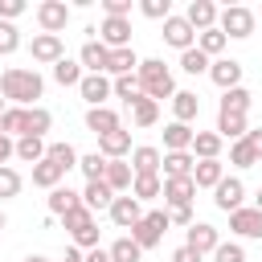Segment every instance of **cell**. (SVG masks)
I'll return each instance as SVG.
<instances>
[{"label":"cell","mask_w":262,"mask_h":262,"mask_svg":"<svg viewBox=\"0 0 262 262\" xmlns=\"http://www.w3.org/2000/svg\"><path fill=\"white\" fill-rule=\"evenodd\" d=\"M0 94L4 102L12 106H37V98L45 94V78L37 70H20V66H8L0 74Z\"/></svg>","instance_id":"cell-1"},{"label":"cell","mask_w":262,"mask_h":262,"mask_svg":"<svg viewBox=\"0 0 262 262\" xmlns=\"http://www.w3.org/2000/svg\"><path fill=\"white\" fill-rule=\"evenodd\" d=\"M135 78H139V90H143L151 102L176 98V82H172V70H168L160 57H143V61H139V70H135Z\"/></svg>","instance_id":"cell-2"},{"label":"cell","mask_w":262,"mask_h":262,"mask_svg":"<svg viewBox=\"0 0 262 262\" xmlns=\"http://www.w3.org/2000/svg\"><path fill=\"white\" fill-rule=\"evenodd\" d=\"M168 225H172V217H168V209H156V213H143V221H139V225H131V242H135L139 250H156V246L164 242V233H168Z\"/></svg>","instance_id":"cell-3"},{"label":"cell","mask_w":262,"mask_h":262,"mask_svg":"<svg viewBox=\"0 0 262 262\" xmlns=\"http://www.w3.org/2000/svg\"><path fill=\"white\" fill-rule=\"evenodd\" d=\"M217 29H221L225 37H233V41H246V37L254 33V12H250L246 4H229V8H221Z\"/></svg>","instance_id":"cell-4"},{"label":"cell","mask_w":262,"mask_h":262,"mask_svg":"<svg viewBox=\"0 0 262 262\" xmlns=\"http://www.w3.org/2000/svg\"><path fill=\"white\" fill-rule=\"evenodd\" d=\"M37 25H41V33L61 37V29L70 25V4L66 0H41L37 4Z\"/></svg>","instance_id":"cell-5"},{"label":"cell","mask_w":262,"mask_h":262,"mask_svg":"<svg viewBox=\"0 0 262 262\" xmlns=\"http://www.w3.org/2000/svg\"><path fill=\"white\" fill-rule=\"evenodd\" d=\"M98 41H102L106 49H131V20H127V16H102Z\"/></svg>","instance_id":"cell-6"},{"label":"cell","mask_w":262,"mask_h":262,"mask_svg":"<svg viewBox=\"0 0 262 262\" xmlns=\"http://www.w3.org/2000/svg\"><path fill=\"white\" fill-rule=\"evenodd\" d=\"M213 205H217L221 213H237V209H246V184H242L237 176H225V180L213 188Z\"/></svg>","instance_id":"cell-7"},{"label":"cell","mask_w":262,"mask_h":262,"mask_svg":"<svg viewBox=\"0 0 262 262\" xmlns=\"http://www.w3.org/2000/svg\"><path fill=\"white\" fill-rule=\"evenodd\" d=\"M29 53H33V61H41V66H57V61L66 57V41L53 37V33H37L33 45H29Z\"/></svg>","instance_id":"cell-8"},{"label":"cell","mask_w":262,"mask_h":262,"mask_svg":"<svg viewBox=\"0 0 262 262\" xmlns=\"http://www.w3.org/2000/svg\"><path fill=\"white\" fill-rule=\"evenodd\" d=\"M106 213H111V221H115L119 229H131V225H139V221H143V205H139V201H135L131 192H123V196H115Z\"/></svg>","instance_id":"cell-9"},{"label":"cell","mask_w":262,"mask_h":262,"mask_svg":"<svg viewBox=\"0 0 262 262\" xmlns=\"http://www.w3.org/2000/svg\"><path fill=\"white\" fill-rule=\"evenodd\" d=\"M164 41H168L172 49H180V53H184V49H192V45H196V29H192L184 16H176V12H172V16L164 20Z\"/></svg>","instance_id":"cell-10"},{"label":"cell","mask_w":262,"mask_h":262,"mask_svg":"<svg viewBox=\"0 0 262 262\" xmlns=\"http://www.w3.org/2000/svg\"><path fill=\"white\" fill-rule=\"evenodd\" d=\"M78 61L86 74H106V61H111V49L98 41V37H86L82 49H78Z\"/></svg>","instance_id":"cell-11"},{"label":"cell","mask_w":262,"mask_h":262,"mask_svg":"<svg viewBox=\"0 0 262 262\" xmlns=\"http://www.w3.org/2000/svg\"><path fill=\"white\" fill-rule=\"evenodd\" d=\"M78 94L86 98V106H106V98L115 94V82L106 74H86L82 86H78Z\"/></svg>","instance_id":"cell-12"},{"label":"cell","mask_w":262,"mask_h":262,"mask_svg":"<svg viewBox=\"0 0 262 262\" xmlns=\"http://www.w3.org/2000/svg\"><path fill=\"white\" fill-rule=\"evenodd\" d=\"M184 246H192V250L205 258V254H213V250L221 246V233H217L209 221H192V225H188V237H184Z\"/></svg>","instance_id":"cell-13"},{"label":"cell","mask_w":262,"mask_h":262,"mask_svg":"<svg viewBox=\"0 0 262 262\" xmlns=\"http://www.w3.org/2000/svg\"><path fill=\"white\" fill-rule=\"evenodd\" d=\"M229 229H233L237 237H254V242H262V213H258L254 205H246V209L229 213Z\"/></svg>","instance_id":"cell-14"},{"label":"cell","mask_w":262,"mask_h":262,"mask_svg":"<svg viewBox=\"0 0 262 262\" xmlns=\"http://www.w3.org/2000/svg\"><path fill=\"white\" fill-rule=\"evenodd\" d=\"M217 16H221V8H217L213 0H192V4L184 8V20H188L196 33H205V29H217Z\"/></svg>","instance_id":"cell-15"},{"label":"cell","mask_w":262,"mask_h":262,"mask_svg":"<svg viewBox=\"0 0 262 262\" xmlns=\"http://www.w3.org/2000/svg\"><path fill=\"white\" fill-rule=\"evenodd\" d=\"M209 78H213V86H221V94H225V90L242 86V61H233V57H217V61L209 66Z\"/></svg>","instance_id":"cell-16"},{"label":"cell","mask_w":262,"mask_h":262,"mask_svg":"<svg viewBox=\"0 0 262 262\" xmlns=\"http://www.w3.org/2000/svg\"><path fill=\"white\" fill-rule=\"evenodd\" d=\"M192 196H196V180H192V176H176V180H164V205H168V209L192 205Z\"/></svg>","instance_id":"cell-17"},{"label":"cell","mask_w":262,"mask_h":262,"mask_svg":"<svg viewBox=\"0 0 262 262\" xmlns=\"http://www.w3.org/2000/svg\"><path fill=\"white\" fill-rule=\"evenodd\" d=\"M160 164H164V151L160 147H131V172L135 176H160Z\"/></svg>","instance_id":"cell-18"},{"label":"cell","mask_w":262,"mask_h":262,"mask_svg":"<svg viewBox=\"0 0 262 262\" xmlns=\"http://www.w3.org/2000/svg\"><path fill=\"white\" fill-rule=\"evenodd\" d=\"M192 139H196V131L188 127V123H168L164 127V151H192Z\"/></svg>","instance_id":"cell-19"},{"label":"cell","mask_w":262,"mask_h":262,"mask_svg":"<svg viewBox=\"0 0 262 262\" xmlns=\"http://www.w3.org/2000/svg\"><path fill=\"white\" fill-rule=\"evenodd\" d=\"M98 151L106 156V160H123L127 151H131V131H106V135H98Z\"/></svg>","instance_id":"cell-20"},{"label":"cell","mask_w":262,"mask_h":262,"mask_svg":"<svg viewBox=\"0 0 262 262\" xmlns=\"http://www.w3.org/2000/svg\"><path fill=\"white\" fill-rule=\"evenodd\" d=\"M164 180H176V176H192L196 168V156L192 151H164Z\"/></svg>","instance_id":"cell-21"},{"label":"cell","mask_w":262,"mask_h":262,"mask_svg":"<svg viewBox=\"0 0 262 262\" xmlns=\"http://www.w3.org/2000/svg\"><path fill=\"white\" fill-rule=\"evenodd\" d=\"M111 201H115V192H111V184H106V180H86V188H82V205H86L90 213L111 209Z\"/></svg>","instance_id":"cell-22"},{"label":"cell","mask_w":262,"mask_h":262,"mask_svg":"<svg viewBox=\"0 0 262 262\" xmlns=\"http://www.w3.org/2000/svg\"><path fill=\"white\" fill-rule=\"evenodd\" d=\"M45 205H49L53 217H66V213H74V209L82 205V192H74L70 184H61V188H53V192L45 196Z\"/></svg>","instance_id":"cell-23"},{"label":"cell","mask_w":262,"mask_h":262,"mask_svg":"<svg viewBox=\"0 0 262 262\" xmlns=\"http://www.w3.org/2000/svg\"><path fill=\"white\" fill-rule=\"evenodd\" d=\"M123 123H119V115L111 111V106H90L86 111V131H94V135H106V131H119Z\"/></svg>","instance_id":"cell-24"},{"label":"cell","mask_w":262,"mask_h":262,"mask_svg":"<svg viewBox=\"0 0 262 262\" xmlns=\"http://www.w3.org/2000/svg\"><path fill=\"white\" fill-rule=\"evenodd\" d=\"M102 180L111 184V192H115V196H123V192H131V180H135V172H131V164H123V160H111Z\"/></svg>","instance_id":"cell-25"},{"label":"cell","mask_w":262,"mask_h":262,"mask_svg":"<svg viewBox=\"0 0 262 262\" xmlns=\"http://www.w3.org/2000/svg\"><path fill=\"white\" fill-rule=\"evenodd\" d=\"M192 180H196V188H217V184L225 180V164H221V160H196Z\"/></svg>","instance_id":"cell-26"},{"label":"cell","mask_w":262,"mask_h":262,"mask_svg":"<svg viewBox=\"0 0 262 262\" xmlns=\"http://www.w3.org/2000/svg\"><path fill=\"white\" fill-rule=\"evenodd\" d=\"M139 70V57L135 49H111V61H106V78H127Z\"/></svg>","instance_id":"cell-27"},{"label":"cell","mask_w":262,"mask_h":262,"mask_svg":"<svg viewBox=\"0 0 262 262\" xmlns=\"http://www.w3.org/2000/svg\"><path fill=\"white\" fill-rule=\"evenodd\" d=\"M172 115H176V123H188V127H192V119L201 115V98H196L192 90H176V98H172Z\"/></svg>","instance_id":"cell-28"},{"label":"cell","mask_w":262,"mask_h":262,"mask_svg":"<svg viewBox=\"0 0 262 262\" xmlns=\"http://www.w3.org/2000/svg\"><path fill=\"white\" fill-rule=\"evenodd\" d=\"M246 131H250V119H246V115L217 111V135H221V139H246Z\"/></svg>","instance_id":"cell-29"},{"label":"cell","mask_w":262,"mask_h":262,"mask_svg":"<svg viewBox=\"0 0 262 262\" xmlns=\"http://www.w3.org/2000/svg\"><path fill=\"white\" fill-rule=\"evenodd\" d=\"M221 147H225V139L217 131H196V139H192V156L196 160H221Z\"/></svg>","instance_id":"cell-30"},{"label":"cell","mask_w":262,"mask_h":262,"mask_svg":"<svg viewBox=\"0 0 262 262\" xmlns=\"http://www.w3.org/2000/svg\"><path fill=\"white\" fill-rule=\"evenodd\" d=\"M0 131H4L8 139H12V135L20 139V135L29 131V106H8V111L0 115Z\"/></svg>","instance_id":"cell-31"},{"label":"cell","mask_w":262,"mask_h":262,"mask_svg":"<svg viewBox=\"0 0 262 262\" xmlns=\"http://www.w3.org/2000/svg\"><path fill=\"white\" fill-rule=\"evenodd\" d=\"M82 78H86V70H82V61H74V57H61V61L53 66V82H57V86H82Z\"/></svg>","instance_id":"cell-32"},{"label":"cell","mask_w":262,"mask_h":262,"mask_svg":"<svg viewBox=\"0 0 262 262\" xmlns=\"http://www.w3.org/2000/svg\"><path fill=\"white\" fill-rule=\"evenodd\" d=\"M45 151H49V143L37 139V135H20L16 139V160H25V164H41Z\"/></svg>","instance_id":"cell-33"},{"label":"cell","mask_w":262,"mask_h":262,"mask_svg":"<svg viewBox=\"0 0 262 262\" xmlns=\"http://www.w3.org/2000/svg\"><path fill=\"white\" fill-rule=\"evenodd\" d=\"M45 160L49 164H57L61 172H70V168H78V151H74V143H66V139H57V143H49V151H45Z\"/></svg>","instance_id":"cell-34"},{"label":"cell","mask_w":262,"mask_h":262,"mask_svg":"<svg viewBox=\"0 0 262 262\" xmlns=\"http://www.w3.org/2000/svg\"><path fill=\"white\" fill-rule=\"evenodd\" d=\"M61 180H66V172L57 168V164H49V160H41V164H33V184L37 188H61Z\"/></svg>","instance_id":"cell-35"},{"label":"cell","mask_w":262,"mask_h":262,"mask_svg":"<svg viewBox=\"0 0 262 262\" xmlns=\"http://www.w3.org/2000/svg\"><path fill=\"white\" fill-rule=\"evenodd\" d=\"M131 196H135L139 205L164 196V176H135V180H131Z\"/></svg>","instance_id":"cell-36"},{"label":"cell","mask_w":262,"mask_h":262,"mask_svg":"<svg viewBox=\"0 0 262 262\" xmlns=\"http://www.w3.org/2000/svg\"><path fill=\"white\" fill-rule=\"evenodd\" d=\"M225 45H229V37H225L221 29H205V33H196V49H201L205 57H213V61L221 57V49H225Z\"/></svg>","instance_id":"cell-37"},{"label":"cell","mask_w":262,"mask_h":262,"mask_svg":"<svg viewBox=\"0 0 262 262\" xmlns=\"http://www.w3.org/2000/svg\"><path fill=\"white\" fill-rule=\"evenodd\" d=\"M156 119H160V102H151L147 94H139V98L131 102V123H135V127H151Z\"/></svg>","instance_id":"cell-38"},{"label":"cell","mask_w":262,"mask_h":262,"mask_svg":"<svg viewBox=\"0 0 262 262\" xmlns=\"http://www.w3.org/2000/svg\"><path fill=\"white\" fill-rule=\"evenodd\" d=\"M250 102H254V94H250L246 86H233V90L221 94V111H229V115H246Z\"/></svg>","instance_id":"cell-39"},{"label":"cell","mask_w":262,"mask_h":262,"mask_svg":"<svg viewBox=\"0 0 262 262\" xmlns=\"http://www.w3.org/2000/svg\"><path fill=\"white\" fill-rule=\"evenodd\" d=\"M209 66H213V57H205L196 45L180 53V70H184V74H192V78H196V74H209Z\"/></svg>","instance_id":"cell-40"},{"label":"cell","mask_w":262,"mask_h":262,"mask_svg":"<svg viewBox=\"0 0 262 262\" xmlns=\"http://www.w3.org/2000/svg\"><path fill=\"white\" fill-rule=\"evenodd\" d=\"M229 164H233V168H254V164H262V160H258V151H254L246 139H233V143H229Z\"/></svg>","instance_id":"cell-41"},{"label":"cell","mask_w":262,"mask_h":262,"mask_svg":"<svg viewBox=\"0 0 262 262\" xmlns=\"http://www.w3.org/2000/svg\"><path fill=\"white\" fill-rule=\"evenodd\" d=\"M106 164H111V160H106L102 151H90V156L78 160V172H82L86 180H102V176H106Z\"/></svg>","instance_id":"cell-42"},{"label":"cell","mask_w":262,"mask_h":262,"mask_svg":"<svg viewBox=\"0 0 262 262\" xmlns=\"http://www.w3.org/2000/svg\"><path fill=\"white\" fill-rule=\"evenodd\" d=\"M61 225L70 229V237H78L82 229H90V225H94V213H90L86 205H78L74 213H66V217H61Z\"/></svg>","instance_id":"cell-43"},{"label":"cell","mask_w":262,"mask_h":262,"mask_svg":"<svg viewBox=\"0 0 262 262\" xmlns=\"http://www.w3.org/2000/svg\"><path fill=\"white\" fill-rule=\"evenodd\" d=\"M139 258H143V250L131 242V233L119 237V242H111V262H139Z\"/></svg>","instance_id":"cell-44"},{"label":"cell","mask_w":262,"mask_h":262,"mask_svg":"<svg viewBox=\"0 0 262 262\" xmlns=\"http://www.w3.org/2000/svg\"><path fill=\"white\" fill-rule=\"evenodd\" d=\"M53 127V115L45 111V106H29V131L25 135H37V139H45V131Z\"/></svg>","instance_id":"cell-45"},{"label":"cell","mask_w":262,"mask_h":262,"mask_svg":"<svg viewBox=\"0 0 262 262\" xmlns=\"http://www.w3.org/2000/svg\"><path fill=\"white\" fill-rule=\"evenodd\" d=\"M20 188H25V180H20V172L4 164V168H0V201H12V196H16Z\"/></svg>","instance_id":"cell-46"},{"label":"cell","mask_w":262,"mask_h":262,"mask_svg":"<svg viewBox=\"0 0 262 262\" xmlns=\"http://www.w3.org/2000/svg\"><path fill=\"white\" fill-rule=\"evenodd\" d=\"M111 82H115V98H123L127 106H131V102H135V98L143 94V90H139V78H135V74H127V78H111Z\"/></svg>","instance_id":"cell-47"},{"label":"cell","mask_w":262,"mask_h":262,"mask_svg":"<svg viewBox=\"0 0 262 262\" xmlns=\"http://www.w3.org/2000/svg\"><path fill=\"white\" fill-rule=\"evenodd\" d=\"M139 12L147 20H168L172 16V0H139Z\"/></svg>","instance_id":"cell-48"},{"label":"cell","mask_w":262,"mask_h":262,"mask_svg":"<svg viewBox=\"0 0 262 262\" xmlns=\"http://www.w3.org/2000/svg\"><path fill=\"white\" fill-rule=\"evenodd\" d=\"M16 49H20V33H16V25L0 20V53L8 57V53H16Z\"/></svg>","instance_id":"cell-49"},{"label":"cell","mask_w":262,"mask_h":262,"mask_svg":"<svg viewBox=\"0 0 262 262\" xmlns=\"http://www.w3.org/2000/svg\"><path fill=\"white\" fill-rule=\"evenodd\" d=\"M213 262H246V250H242L237 242H221V246L213 250Z\"/></svg>","instance_id":"cell-50"},{"label":"cell","mask_w":262,"mask_h":262,"mask_svg":"<svg viewBox=\"0 0 262 262\" xmlns=\"http://www.w3.org/2000/svg\"><path fill=\"white\" fill-rule=\"evenodd\" d=\"M25 8H29L25 0H0V20H8V25H12V20L25 12Z\"/></svg>","instance_id":"cell-51"},{"label":"cell","mask_w":262,"mask_h":262,"mask_svg":"<svg viewBox=\"0 0 262 262\" xmlns=\"http://www.w3.org/2000/svg\"><path fill=\"white\" fill-rule=\"evenodd\" d=\"M102 12H106V16H127V20H131V0H102Z\"/></svg>","instance_id":"cell-52"},{"label":"cell","mask_w":262,"mask_h":262,"mask_svg":"<svg viewBox=\"0 0 262 262\" xmlns=\"http://www.w3.org/2000/svg\"><path fill=\"white\" fill-rule=\"evenodd\" d=\"M168 217H172V225H184V229H188V225L196 221V217H192V205H180V209H168Z\"/></svg>","instance_id":"cell-53"},{"label":"cell","mask_w":262,"mask_h":262,"mask_svg":"<svg viewBox=\"0 0 262 262\" xmlns=\"http://www.w3.org/2000/svg\"><path fill=\"white\" fill-rule=\"evenodd\" d=\"M172 262H205V258H201L192 246H176V250H172Z\"/></svg>","instance_id":"cell-54"},{"label":"cell","mask_w":262,"mask_h":262,"mask_svg":"<svg viewBox=\"0 0 262 262\" xmlns=\"http://www.w3.org/2000/svg\"><path fill=\"white\" fill-rule=\"evenodd\" d=\"M8 156H16V139H8V135L0 131V168L8 164Z\"/></svg>","instance_id":"cell-55"},{"label":"cell","mask_w":262,"mask_h":262,"mask_svg":"<svg viewBox=\"0 0 262 262\" xmlns=\"http://www.w3.org/2000/svg\"><path fill=\"white\" fill-rule=\"evenodd\" d=\"M246 143H250V147L258 151V160H262V127H250V131H246Z\"/></svg>","instance_id":"cell-56"},{"label":"cell","mask_w":262,"mask_h":262,"mask_svg":"<svg viewBox=\"0 0 262 262\" xmlns=\"http://www.w3.org/2000/svg\"><path fill=\"white\" fill-rule=\"evenodd\" d=\"M57 262H86V254H82V250H78V246H70V250H66V254H61V258H57Z\"/></svg>","instance_id":"cell-57"},{"label":"cell","mask_w":262,"mask_h":262,"mask_svg":"<svg viewBox=\"0 0 262 262\" xmlns=\"http://www.w3.org/2000/svg\"><path fill=\"white\" fill-rule=\"evenodd\" d=\"M86 262H111V250H102V246H98V250H90V254H86Z\"/></svg>","instance_id":"cell-58"},{"label":"cell","mask_w":262,"mask_h":262,"mask_svg":"<svg viewBox=\"0 0 262 262\" xmlns=\"http://www.w3.org/2000/svg\"><path fill=\"white\" fill-rule=\"evenodd\" d=\"M254 209H258V213H262V188H258V192H254Z\"/></svg>","instance_id":"cell-59"},{"label":"cell","mask_w":262,"mask_h":262,"mask_svg":"<svg viewBox=\"0 0 262 262\" xmlns=\"http://www.w3.org/2000/svg\"><path fill=\"white\" fill-rule=\"evenodd\" d=\"M25 262H49V258H45V254H29Z\"/></svg>","instance_id":"cell-60"},{"label":"cell","mask_w":262,"mask_h":262,"mask_svg":"<svg viewBox=\"0 0 262 262\" xmlns=\"http://www.w3.org/2000/svg\"><path fill=\"white\" fill-rule=\"evenodd\" d=\"M4 225H8V217H4V209H0V233H4Z\"/></svg>","instance_id":"cell-61"},{"label":"cell","mask_w":262,"mask_h":262,"mask_svg":"<svg viewBox=\"0 0 262 262\" xmlns=\"http://www.w3.org/2000/svg\"><path fill=\"white\" fill-rule=\"evenodd\" d=\"M4 111H8V106H4V94H0V115H4Z\"/></svg>","instance_id":"cell-62"}]
</instances>
